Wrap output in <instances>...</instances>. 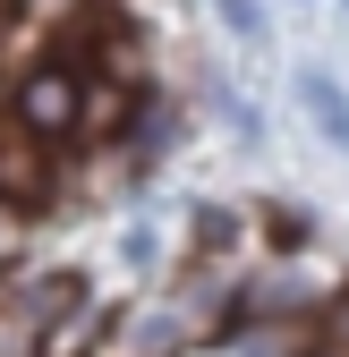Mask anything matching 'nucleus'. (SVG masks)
I'll list each match as a JSON object with an SVG mask.
<instances>
[{
    "label": "nucleus",
    "instance_id": "obj_12",
    "mask_svg": "<svg viewBox=\"0 0 349 357\" xmlns=\"http://www.w3.org/2000/svg\"><path fill=\"white\" fill-rule=\"evenodd\" d=\"M9 238H17V221H9V204H0V255H9Z\"/></svg>",
    "mask_w": 349,
    "mask_h": 357
},
{
    "label": "nucleus",
    "instance_id": "obj_2",
    "mask_svg": "<svg viewBox=\"0 0 349 357\" xmlns=\"http://www.w3.org/2000/svg\"><path fill=\"white\" fill-rule=\"evenodd\" d=\"M77 298H85V281H77V273H43V281L9 289L0 306H9V315H26V324H60V315H68Z\"/></svg>",
    "mask_w": 349,
    "mask_h": 357
},
{
    "label": "nucleus",
    "instance_id": "obj_4",
    "mask_svg": "<svg viewBox=\"0 0 349 357\" xmlns=\"http://www.w3.org/2000/svg\"><path fill=\"white\" fill-rule=\"evenodd\" d=\"M77 128H85V137H111V128H128V94L94 77V85L77 94Z\"/></svg>",
    "mask_w": 349,
    "mask_h": 357
},
{
    "label": "nucleus",
    "instance_id": "obj_6",
    "mask_svg": "<svg viewBox=\"0 0 349 357\" xmlns=\"http://www.w3.org/2000/svg\"><path fill=\"white\" fill-rule=\"evenodd\" d=\"M179 315H137V332H128V357H170V349H179Z\"/></svg>",
    "mask_w": 349,
    "mask_h": 357
},
{
    "label": "nucleus",
    "instance_id": "obj_9",
    "mask_svg": "<svg viewBox=\"0 0 349 357\" xmlns=\"http://www.w3.org/2000/svg\"><path fill=\"white\" fill-rule=\"evenodd\" d=\"M222 26L239 43H255V34H265V9H255V0H222Z\"/></svg>",
    "mask_w": 349,
    "mask_h": 357
},
{
    "label": "nucleus",
    "instance_id": "obj_5",
    "mask_svg": "<svg viewBox=\"0 0 349 357\" xmlns=\"http://www.w3.org/2000/svg\"><path fill=\"white\" fill-rule=\"evenodd\" d=\"M0 196H43V153L34 145H0Z\"/></svg>",
    "mask_w": 349,
    "mask_h": 357
},
{
    "label": "nucleus",
    "instance_id": "obj_1",
    "mask_svg": "<svg viewBox=\"0 0 349 357\" xmlns=\"http://www.w3.org/2000/svg\"><path fill=\"white\" fill-rule=\"evenodd\" d=\"M77 94H85V85L68 68H34L17 85V119L34 128V137H68V128H77Z\"/></svg>",
    "mask_w": 349,
    "mask_h": 357
},
{
    "label": "nucleus",
    "instance_id": "obj_3",
    "mask_svg": "<svg viewBox=\"0 0 349 357\" xmlns=\"http://www.w3.org/2000/svg\"><path fill=\"white\" fill-rule=\"evenodd\" d=\"M298 102H307V111H315V128H324V137L349 153V94H341L324 68H307V77H298Z\"/></svg>",
    "mask_w": 349,
    "mask_h": 357
},
{
    "label": "nucleus",
    "instance_id": "obj_8",
    "mask_svg": "<svg viewBox=\"0 0 349 357\" xmlns=\"http://www.w3.org/2000/svg\"><path fill=\"white\" fill-rule=\"evenodd\" d=\"M196 238H205V247H230V238H239V221H230L222 204H196Z\"/></svg>",
    "mask_w": 349,
    "mask_h": 357
},
{
    "label": "nucleus",
    "instance_id": "obj_11",
    "mask_svg": "<svg viewBox=\"0 0 349 357\" xmlns=\"http://www.w3.org/2000/svg\"><path fill=\"white\" fill-rule=\"evenodd\" d=\"M332 349H341V357H349V298H341V306H332Z\"/></svg>",
    "mask_w": 349,
    "mask_h": 357
},
{
    "label": "nucleus",
    "instance_id": "obj_7",
    "mask_svg": "<svg viewBox=\"0 0 349 357\" xmlns=\"http://www.w3.org/2000/svg\"><path fill=\"white\" fill-rule=\"evenodd\" d=\"M0 357H43V324H26V315L0 306Z\"/></svg>",
    "mask_w": 349,
    "mask_h": 357
},
{
    "label": "nucleus",
    "instance_id": "obj_10",
    "mask_svg": "<svg viewBox=\"0 0 349 357\" xmlns=\"http://www.w3.org/2000/svg\"><path fill=\"white\" fill-rule=\"evenodd\" d=\"M119 255H128V264L145 273V264H154V230H128V238H119Z\"/></svg>",
    "mask_w": 349,
    "mask_h": 357
}]
</instances>
